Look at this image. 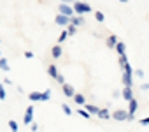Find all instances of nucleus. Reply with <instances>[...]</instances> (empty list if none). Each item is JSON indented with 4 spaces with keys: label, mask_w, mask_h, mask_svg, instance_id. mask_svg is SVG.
Here are the masks:
<instances>
[{
    "label": "nucleus",
    "mask_w": 149,
    "mask_h": 132,
    "mask_svg": "<svg viewBox=\"0 0 149 132\" xmlns=\"http://www.w3.org/2000/svg\"><path fill=\"white\" fill-rule=\"evenodd\" d=\"M70 25H74V27H81V25H84V18L83 16H74V18H70Z\"/></svg>",
    "instance_id": "nucleus-13"
},
{
    "label": "nucleus",
    "mask_w": 149,
    "mask_h": 132,
    "mask_svg": "<svg viewBox=\"0 0 149 132\" xmlns=\"http://www.w3.org/2000/svg\"><path fill=\"white\" fill-rule=\"evenodd\" d=\"M77 30H79V28H77V27H74V25H68V27H67V32H68V35L77 34Z\"/></svg>",
    "instance_id": "nucleus-23"
},
{
    "label": "nucleus",
    "mask_w": 149,
    "mask_h": 132,
    "mask_svg": "<svg viewBox=\"0 0 149 132\" xmlns=\"http://www.w3.org/2000/svg\"><path fill=\"white\" fill-rule=\"evenodd\" d=\"M74 100H76L79 106H83V104H86V99H84V95L83 93H76V97H74Z\"/></svg>",
    "instance_id": "nucleus-19"
},
{
    "label": "nucleus",
    "mask_w": 149,
    "mask_h": 132,
    "mask_svg": "<svg viewBox=\"0 0 149 132\" xmlns=\"http://www.w3.org/2000/svg\"><path fill=\"white\" fill-rule=\"evenodd\" d=\"M84 109H86L90 114H97V116H98V113H100V109H102V107H98V106H95V104H86V106H84Z\"/></svg>",
    "instance_id": "nucleus-12"
},
{
    "label": "nucleus",
    "mask_w": 149,
    "mask_h": 132,
    "mask_svg": "<svg viewBox=\"0 0 149 132\" xmlns=\"http://www.w3.org/2000/svg\"><path fill=\"white\" fill-rule=\"evenodd\" d=\"M98 118H100V120H111V118H112V114L109 113V109L102 107V109H100V113H98Z\"/></svg>",
    "instance_id": "nucleus-16"
},
{
    "label": "nucleus",
    "mask_w": 149,
    "mask_h": 132,
    "mask_svg": "<svg viewBox=\"0 0 149 132\" xmlns=\"http://www.w3.org/2000/svg\"><path fill=\"white\" fill-rule=\"evenodd\" d=\"M135 72H137V78H144V71L142 69H137Z\"/></svg>",
    "instance_id": "nucleus-30"
},
{
    "label": "nucleus",
    "mask_w": 149,
    "mask_h": 132,
    "mask_svg": "<svg viewBox=\"0 0 149 132\" xmlns=\"http://www.w3.org/2000/svg\"><path fill=\"white\" fill-rule=\"evenodd\" d=\"M6 97H7L6 86H4V83H0V100H6Z\"/></svg>",
    "instance_id": "nucleus-20"
},
{
    "label": "nucleus",
    "mask_w": 149,
    "mask_h": 132,
    "mask_svg": "<svg viewBox=\"0 0 149 132\" xmlns=\"http://www.w3.org/2000/svg\"><path fill=\"white\" fill-rule=\"evenodd\" d=\"M61 92H63V95H65V97H70V99L76 97V90H74V86H72V85H68V83H65V85L61 86Z\"/></svg>",
    "instance_id": "nucleus-7"
},
{
    "label": "nucleus",
    "mask_w": 149,
    "mask_h": 132,
    "mask_svg": "<svg viewBox=\"0 0 149 132\" xmlns=\"http://www.w3.org/2000/svg\"><path fill=\"white\" fill-rule=\"evenodd\" d=\"M51 55H53V58H60V56L63 55V48H61V44H54L53 49H51Z\"/></svg>",
    "instance_id": "nucleus-9"
},
{
    "label": "nucleus",
    "mask_w": 149,
    "mask_h": 132,
    "mask_svg": "<svg viewBox=\"0 0 149 132\" xmlns=\"http://www.w3.org/2000/svg\"><path fill=\"white\" fill-rule=\"evenodd\" d=\"M2 83H4V85H11V78H4Z\"/></svg>",
    "instance_id": "nucleus-35"
},
{
    "label": "nucleus",
    "mask_w": 149,
    "mask_h": 132,
    "mask_svg": "<svg viewBox=\"0 0 149 132\" xmlns=\"http://www.w3.org/2000/svg\"><path fill=\"white\" fill-rule=\"evenodd\" d=\"M58 14H63V16H67V18H74V16H76V11H74V7H72L70 4L61 2V4L58 6Z\"/></svg>",
    "instance_id": "nucleus-4"
},
{
    "label": "nucleus",
    "mask_w": 149,
    "mask_h": 132,
    "mask_svg": "<svg viewBox=\"0 0 149 132\" xmlns=\"http://www.w3.org/2000/svg\"><path fill=\"white\" fill-rule=\"evenodd\" d=\"M0 69L6 71V72H11V67H9V62L7 58H0Z\"/></svg>",
    "instance_id": "nucleus-18"
},
{
    "label": "nucleus",
    "mask_w": 149,
    "mask_h": 132,
    "mask_svg": "<svg viewBox=\"0 0 149 132\" xmlns=\"http://www.w3.org/2000/svg\"><path fill=\"white\" fill-rule=\"evenodd\" d=\"M56 81H58V83H60V85H61V86H63V85H65V83H67V81H65V76H63V74H60V76H58V78H56Z\"/></svg>",
    "instance_id": "nucleus-29"
},
{
    "label": "nucleus",
    "mask_w": 149,
    "mask_h": 132,
    "mask_svg": "<svg viewBox=\"0 0 149 132\" xmlns=\"http://www.w3.org/2000/svg\"><path fill=\"white\" fill-rule=\"evenodd\" d=\"M61 109H63V113L68 116V114H72V109H70V106H67V104H61Z\"/></svg>",
    "instance_id": "nucleus-27"
},
{
    "label": "nucleus",
    "mask_w": 149,
    "mask_h": 132,
    "mask_svg": "<svg viewBox=\"0 0 149 132\" xmlns=\"http://www.w3.org/2000/svg\"><path fill=\"white\" fill-rule=\"evenodd\" d=\"M95 20H97V21H104V20H105L104 13H100V11H95Z\"/></svg>",
    "instance_id": "nucleus-25"
},
{
    "label": "nucleus",
    "mask_w": 149,
    "mask_h": 132,
    "mask_svg": "<svg viewBox=\"0 0 149 132\" xmlns=\"http://www.w3.org/2000/svg\"><path fill=\"white\" fill-rule=\"evenodd\" d=\"M118 42H119V41H118V37H116L114 34H111V35H109V39H107V46H109V48H114V49H116Z\"/></svg>",
    "instance_id": "nucleus-15"
},
{
    "label": "nucleus",
    "mask_w": 149,
    "mask_h": 132,
    "mask_svg": "<svg viewBox=\"0 0 149 132\" xmlns=\"http://www.w3.org/2000/svg\"><path fill=\"white\" fill-rule=\"evenodd\" d=\"M23 123L25 125H32L33 123V106H28L25 114H23Z\"/></svg>",
    "instance_id": "nucleus-5"
},
{
    "label": "nucleus",
    "mask_w": 149,
    "mask_h": 132,
    "mask_svg": "<svg viewBox=\"0 0 149 132\" xmlns=\"http://www.w3.org/2000/svg\"><path fill=\"white\" fill-rule=\"evenodd\" d=\"M77 114H81V116H83V118H86V120H88V118H91V114H90L84 107H83V109L79 107V109H77Z\"/></svg>",
    "instance_id": "nucleus-21"
},
{
    "label": "nucleus",
    "mask_w": 149,
    "mask_h": 132,
    "mask_svg": "<svg viewBox=\"0 0 149 132\" xmlns=\"http://www.w3.org/2000/svg\"><path fill=\"white\" fill-rule=\"evenodd\" d=\"M112 97H114V99L121 97V92H119V90H114V92H112Z\"/></svg>",
    "instance_id": "nucleus-31"
},
{
    "label": "nucleus",
    "mask_w": 149,
    "mask_h": 132,
    "mask_svg": "<svg viewBox=\"0 0 149 132\" xmlns=\"http://www.w3.org/2000/svg\"><path fill=\"white\" fill-rule=\"evenodd\" d=\"M116 51H118V55H119V56L126 55V44L119 41V42H118V46H116Z\"/></svg>",
    "instance_id": "nucleus-17"
},
{
    "label": "nucleus",
    "mask_w": 149,
    "mask_h": 132,
    "mask_svg": "<svg viewBox=\"0 0 149 132\" xmlns=\"http://www.w3.org/2000/svg\"><path fill=\"white\" fill-rule=\"evenodd\" d=\"M54 23L60 25V27H68V25H70V18H67V16H63V14H58V16L54 18Z\"/></svg>",
    "instance_id": "nucleus-8"
},
{
    "label": "nucleus",
    "mask_w": 149,
    "mask_h": 132,
    "mask_svg": "<svg viewBox=\"0 0 149 132\" xmlns=\"http://www.w3.org/2000/svg\"><path fill=\"white\" fill-rule=\"evenodd\" d=\"M67 37H68V32H67V30H63V32H61V34H60V37H58V42H60V44H61V42H63V41H65V39H67Z\"/></svg>",
    "instance_id": "nucleus-26"
},
{
    "label": "nucleus",
    "mask_w": 149,
    "mask_h": 132,
    "mask_svg": "<svg viewBox=\"0 0 149 132\" xmlns=\"http://www.w3.org/2000/svg\"><path fill=\"white\" fill-rule=\"evenodd\" d=\"M25 56H26V58H33V53H32V51H25Z\"/></svg>",
    "instance_id": "nucleus-33"
},
{
    "label": "nucleus",
    "mask_w": 149,
    "mask_h": 132,
    "mask_svg": "<svg viewBox=\"0 0 149 132\" xmlns=\"http://www.w3.org/2000/svg\"><path fill=\"white\" fill-rule=\"evenodd\" d=\"M137 109H139V102H137V99H132V100L128 102V113H130V114H135Z\"/></svg>",
    "instance_id": "nucleus-11"
},
{
    "label": "nucleus",
    "mask_w": 149,
    "mask_h": 132,
    "mask_svg": "<svg viewBox=\"0 0 149 132\" xmlns=\"http://www.w3.org/2000/svg\"><path fill=\"white\" fill-rule=\"evenodd\" d=\"M37 128H39V125L33 121V123H32V132H37Z\"/></svg>",
    "instance_id": "nucleus-34"
},
{
    "label": "nucleus",
    "mask_w": 149,
    "mask_h": 132,
    "mask_svg": "<svg viewBox=\"0 0 149 132\" xmlns=\"http://www.w3.org/2000/svg\"><path fill=\"white\" fill-rule=\"evenodd\" d=\"M28 99L32 102H46V100H51V90H44V92H30L28 93Z\"/></svg>",
    "instance_id": "nucleus-2"
},
{
    "label": "nucleus",
    "mask_w": 149,
    "mask_h": 132,
    "mask_svg": "<svg viewBox=\"0 0 149 132\" xmlns=\"http://www.w3.org/2000/svg\"><path fill=\"white\" fill-rule=\"evenodd\" d=\"M72 7H74V11H76V16L88 14V13H91V11H93V9H91V6H90V4H86V2H74V4H72Z\"/></svg>",
    "instance_id": "nucleus-3"
},
{
    "label": "nucleus",
    "mask_w": 149,
    "mask_h": 132,
    "mask_svg": "<svg viewBox=\"0 0 149 132\" xmlns=\"http://www.w3.org/2000/svg\"><path fill=\"white\" fill-rule=\"evenodd\" d=\"M47 74H49L53 79H56V78L60 76V72H58V69H56V65H54V63H51L49 67H47Z\"/></svg>",
    "instance_id": "nucleus-14"
},
{
    "label": "nucleus",
    "mask_w": 149,
    "mask_h": 132,
    "mask_svg": "<svg viewBox=\"0 0 149 132\" xmlns=\"http://www.w3.org/2000/svg\"><path fill=\"white\" fill-rule=\"evenodd\" d=\"M118 62H119V65H121V69H123L125 65H128V56H126V55H123V56H119V60H118Z\"/></svg>",
    "instance_id": "nucleus-22"
},
{
    "label": "nucleus",
    "mask_w": 149,
    "mask_h": 132,
    "mask_svg": "<svg viewBox=\"0 0 149 132\" xmlns=\"http://www.w3.org/2000/svg\"><path fill=\"white\" fill-rule=\"evenodd\" d=\"M121 95H123V99H125L126 102H130L132 99H135V97H133V90H132V88H125V86H123Z\"/></svg>",
    "instance_id": "nucleus-10"
},
{
    "label": "nucleus",
    "mask_w": 149,
    "mask_h": 132,
    "mask_svg": "<svg viewBox=\"0 0 149 132\" xmlns=\"http://www.w3.org/2000/svg\"><path fill=\"white\" fill-rule=\"evenodd\" d=\"M112 120H118V121L128 120V109H116V111L112 113Z\"/></svg>",
    "instance_id": "nucleus-6"
},
{
    "label": "nucleus",
    "mask_w": 149,
    "mask_h": 132,
    "mask_svg": "<svg viewBox=\"0 0 149 132\" xmlns=\"http://www.w3.org/2000/svg\"><path fill=\"white\" fill-rule=\"evenodd\" d=\"M140 90H144V92L149 90V83H142V85H140Z\"/></svg>",
    "instance_id": "nucleus-32"
},
{
    "label": "nucleus",
    "mask_w": 149,
    "mask_h": 132,
    "mask_svg": "<svg viewBox=\"0 0 149 132\" xmlns=\"http://www.w3.org/2000/svg\"><path fill=\"white\" fill-rule=\"evenodd\" d=\"M139 123H140L142 127H146V125H149V116H146V118H140V120H139Z\"/></svg>",
    "instance_id": "nucleus-28"
},
{
    "label": "nucleus",
    "mask_w": 149,
    "mask_h": 132,
    "mask_svg": "<svg viewBox=\"0 0 149 132\" xmlns=\"http://www.w3.org/2000/svg\"><path fill=\"white\" fill-rule=\"evenodd\" d=\"M121 81H123V86H125V88H132V86H133V69L130 67V63L123 67Z\"/></svg>",
    "instance_id": "nucleus-1"
},
{
    "label": "nucleus",
    "mask_w": 149,
    "mask_h": 132,
    "mask_svg": "<svg viewBox=\"0 0 149 132\" xmlns=\"http://www.w3.org/2000/svg\"><path fill=\"white\" fill-rule=\"evenodd\" d=\"M9 127H11V132H18V123H16V120H9Z\"/></svg>",
    "instance_id": "nucleus-24"
},
{
    "label": "nucleus",
    "mask_w": 149,
    "mask_h": 132,
    "mask_svg": "<svg viewBox=\"0 0 149 132\" xmlns=\"http://www.w3.org/2000/svg\"><path fill=\"white\" fill-rule=\"evenodd\" d=\"M133 120H135V114H130L128 113V121H133Z\"/></svg>",
    "instance_id": "nucleus-36"
}]
</instances>
